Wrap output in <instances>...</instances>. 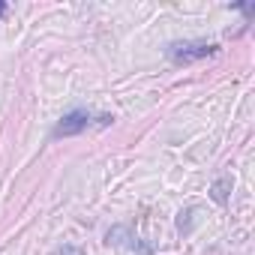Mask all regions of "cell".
I'll use <instances>...</instances> for the list:
<instances>
[{"mask_svg":"<svg viewBox=\"0 0 255 255\" xmlns=\"http://www.w3.org/2000/svg\"><path fill=\"white\" fill-rule=\"evenodd\" d=\"M216 51L213 42H174L168 48V57L174 63H192V60H204Z\"/></svg>","mask_w":255,"mask_h":255,"instance_id":"6da1fadb","label":"cell"},{"mask_svg":"<svg viewBox=\"0 0 255 255\" xmlns=\"http://www.w3.org/2000/svg\"><path fill=\"white\" fill-rule=\"evenodd\" d=\"M3 12H6V6H3V3H0V15H3Z\"/></svg>","mask_w":255,"mask_h":255,"instance_id":"277c9868","label":"cell"},{"mask_svg":"<svg viewBox=\"0 0 255 255\" xmlns=\"http://www.w3.org/2000/svg\"><path fill=\"white\" fill-rule=\"evenodd\" d=\"M90 126V114L87 111H69L60 117V123L54 126V138H69V135H78Z\"/></svg>","mask_w":255,"mask_h":255,"instance_id":"7a4b0ae2","label":"cell"},{"mask_svg":"<svg viewBox=\"0 0 255 255\" xmlns=\"http://www.w3.org/2000/svg\"><path fill=\"white\" fill-rule=\"evenodd\" d=\"M228 186H231L228 177H222L219 183H213V201H216V204H225V201H228Z\"/></svg>","mask_w":255,"mask_h":255,"instance_id":"3957f363","label":"cell"}]
</instances>
